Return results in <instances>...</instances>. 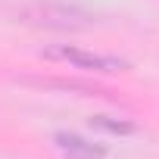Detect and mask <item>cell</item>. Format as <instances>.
Returning a JSON list of instances; mask_svg holds the SVG:
<instances>
[{
  "label": "cell",
  "instance_id": "6da1fadb",
  "mask_svg": "<svg viewBox=\"0 0 159 159\" xmlns=\"http://www.w3.org/2000/svg\"><path fill=\"white\" fill-rule=\"evenodd\" d=\"M47 59L53 62H66L69 69H84V72H100V75H116V72H128V62L122 56H109V53H94L75 44H56L44 50Z\"/></svg>",
  "mask_w": 159,
  "mask_h": 159
},
{
  "label": "cell",
  "instance_id": "7a4b0ae2",
  "mask_svg": "<svg viewBox=\"0 0 159 159\" xmlns=\"http://www.w3.org/2000/svg\"><path fill=\"white\" fill-rule=\"evenodd\" d=\"M53 147L66 156V159H106V147L94 143L75 131H56L53 134Z\"/></svg>",
  "mask_w": 159,
  "mask_h": 159
}]
</instances>
